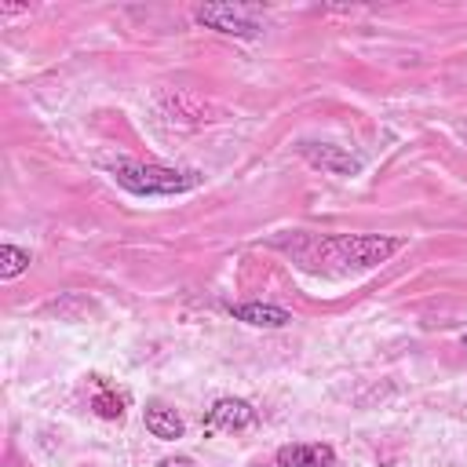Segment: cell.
<instances>
[{"label": "cell", "instance_id": "1", "mask_svg": "<svg viewBox=\"0 0 467 467\" xmlns=\"http://www.w3.org/2000/svg\"><path fill=\"white\" fill-rule=\"evenodd\" d=\"M109 175L117 186H124L135 197H171L197 190L204 175L197 168H168V164H146V161H113Z\"/></svg>", "mask_w": 467, "mask_h": 467}, {"label": "cell", "instance_id": "2", "mask_svg": "<svg viewBox=\"0 0 467 467\" xmlns=\"http://www.w3.org/2000/svg\"><path fill=\"white\" fill-rule=\"evenodd\" d=\"M401 248V237H368V234H350V237H336L328 241V252L339 255L336 263H350V266H376L387 255H394Z\"/></svg>", "mask_w": 467, "mask_h": 467}, {"label": "cell", "instance_id": "3", "mask_svg": "<svg viewBox=\"0 0 467 467\" xmlns=\"http://www.w3.org/2000/svg\"><path fill=\"white\" fill-rule=\"evenodd\" d=\"M197 22L208 29L230 33V36H259V29H263L255 22L252 7H241V4H204V7H197Z\"/></svg>", "mask_w": 467, "mask_h": 467}, {"label": "cell", "instance_id": "4", "mask_svg": "<svg viewBox=\"0 0 467 467\" xmlns=\"http://www.w3.org/2000/svg\"><path fill=\"white\" fill-rule=\"evenodd\" d=\"M255 423V409L244 398H219L204 412V434H234Z\"/></svg>", "mask_w": 467, "mask_h": 467}, {"label": "cell", "instance_id": "5", "mask_svg": "<svg viewBox=\"0 0 467 467\" xmlns=\"http://www.w3.org/2000/svg\"><path fill=\"white\" fill-rule=\"evenodd\" d=\"M277 467H336V449L325 441H292L274 452Z\"/></svg>", "mask_w": 467, "mask_h": 467}, {"label": "cell", "instance_id": "6", "mask_svg": "<svg viewBox=\"0 0 467 467\" xmlns=\"http://www.w3.org/2000/svg\"><path fill=\"white\" fill-rule=\"evenodd\" d=\"M142 423H146V431H150L153 438H161V441H175V438L186 434L182 416H179L171 405H164V401H146V409H142Z\"/></svg>", "mask_w": 467, "mask_h": 467}, {"label": "cell", "instance_id": "7", "mask_svg": "<svg viewBox=\"0 0 467 467\" xmlns=\"http://www.w3.org/2000/svg\"><path fill=\"white\" fill-rule=\"evenodd\" d=\"M88 401H91L95 416H102V420H120L128 409V394L117 383H109L106 376H91V398Z\"/></svg>", "mask_w": 467, "mask_h": 467}, {"label": "cell", "instance_id": "8", "mask_svg": "<svg viewBox=\"0 0 467 467\" xmlns=\"http://www.w3.org/2000/svg\"><path fill=\"white\" fill-rule=\"evenodd\" d=\"M230 314L244 325H255V328H285L292 321V314L285 306H274V303H241V306H230Z\"/></svg>", "mask_w": 467, "mask_h": 467}, {"label": "cell", "instance_id": "9", "mask_svg": "<svg viewBox=\"0 0 467 467\" xmlns=\"http://www.w3.org/2000/svg\"><path fill=\"white\" fill-rule=\"evenodd\" d=\"M303 153L314 161V164H321V168H328V171H336V175H347V171H358V161L354 157H347V153H339L336 146H303Z\"/></svg>", "mask_w": 467, "mask_h": 467}, {"label": "cell", "instance_id": "10", "mask_svg": "<svg viewBox=\"0 0 467 467\" xmlns=\"http://www.w3.org/2000/svg\"><path fill=\"white\" fill-rule=\"evenodd\" d=\"M26 270H29V252L18 248V244H0V277L11 281L18 274H26Z\"/></svg>", "mask_w": 467, "mask_h": 467}, {"label": "cell", "instance_id": "11", "mask_svg": "<svg viewBox=\"0 0 467 467\" xmlns=\"http://www.w3.org/2000/svg\"><path fill=\"white\" fill-rule=\"evenodd\" d=\"M157 467H197V463H193L190 456H161Z\"/></svg>", "mask_w": 467, "mask_h": 467}, {"label": "cell", "instance_id": "12", "mask_svg": "<svg viewBox=\"0 0 467 467\" xmlns=\"http://www.w3.org/2000/svg\"><path fill=\"white\" fill-rule=\"evenodd\" d=\"M460 343H463V350H467V336H463V339H460Z\"/></svg>", "mask_w": 467, "mask_h": 467}]
</instances>
